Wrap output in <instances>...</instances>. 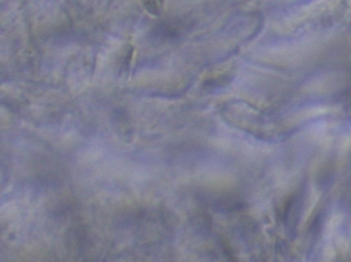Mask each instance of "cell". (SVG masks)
<instances>
[{
    "label": "cell",
    "instance_id": "1",
    "mask_svg": "<svg viewBox=\"0 0 351 262\" xmlns=\"http://www.w3.org/2000/svg\"><path fill=\"white\" fill-rule=\"evenodd\" d=\"M165 0H142L144 8L152 14H158L164 8Z\"/></svg>",
    "mask_w": 351,
    "mask_h": 262
}]
</instances>
